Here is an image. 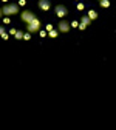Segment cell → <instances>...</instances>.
Segmentation results:
<instances>
[{
	"instance_id": "obj_8",
	"label": "cell",
	"mask_w": 116,
	"mask_h": 130,
	"mask_svg": "<svg viewBox=\"0 0 116 130\" xmlns=\"http://www.w3.org/2000/svg\"><path fill=\"white\" fill-rule=\"evenodd\" d=\"M80 23H84L85 26H88V25L91 23V20H90V17H88V15H84V17L80 19Z\"/></svg>"
},
{
	"instance_id": "obj_2",
	"label": "cell",
	"mask_w": 116,
	"mask_h": 130,
	"mask_svg": "<svg viewBox=\"0 0 116 130\" xmlns=\"http://www.w3.org/2000/svg\"><path fill=\"white\" fill-rule=\"evenodd\" d=\"M26 29H28V32H39L40 31V20L37 17L32 19L29 23H26Z\"/></svg>"
},
{
	"instance_id": "obj_13",
	"label": "cell",
	"mask_w": 116,
	"mask_h": 130,
	"mask_svg": "<svg viewBox=\"0 0 116 130\" xmlns=\"http://www.w3.org/2000/svg\"><path fill=\"white\" fill-rule=\"evenodd\" d=\"M23 39L25 40H29L31 39V32H23Z\"/></svg>"
},
{
	"instance_id": "obj_14",
	"label": "cell",
	"mask_w": 116,
	"mask_h": 130,
	"mask_svg": "<svg viewBox=\"0 0 116 130\" xmlns=\"http://www.w3.org/2000/svg\"><path fill=\"white\" fill-rule=\"evenodd\" d=\"M5 32H6V31H5V28H3V26H0V37H2Z\"/></svg>"
},
{
	"instance_id": "obj_7",
	"label": "cell",
	"mask_w": 116,
	"mask_h": 130,
	"mask_svg": "<svg viewBox=\"0 0 116 130\" xmlns=\"http://www.w3.org/2000/svg\"><path fill=\"white\" fill-rule=\"evenodd\" d=\"M87 15L90 17V20H96V19H97V11H96V9H90Z\"/></svg>"
},
{
	"instance_id": "obj_21",
	"label": "cell",
	"mask_w": 116,
	"mask_h": 130,
	"mask_svg": "<svg viewBox=\"0 0 116 130\" xmlns=\"http://www.w3.org/2000/svg\"><path fill=\"white\" fill-rule=\"evenodd\" d=\"M99 2H101V0H99Z\"/></svg>"
},
{
	"instance_id": "obj_1",
	"label": "cell",
	"mask_w": 116,
	"mask_h": 130,
	"mask_svg": "<svg viewBox=\"0 0 116 130\" xmlns=\"http://www.w3.org/2000/svg\"><path fill=\"white\" fill-rule=\"evenodd\" d=\"M2 12L3 15H12V14H17L19 12V5H15V3H8L2 8Z\"/></svg>"
},
{
	"instance_id": "obj_3",
	"label": "cell",
	"mask_w": 116,
	"mask_h": 130,
	"mask_svg": "<svg viewBox=\"0 0 116 130\" xmlns=\"http://www.w3.org/2000/svg\"><path fill=\"white\" fill-rule=\"evenodd\" d=\"M20 17H22V20H23V23L26 25V23H29L32 19H36V14L32 12V11H29V9H25V11H22V14H20Z\"/></svg>"
},
{
	"instance_id": "obj_10",
	"label": "cell",
	"mask_w": 116,
	"mask_h": 130,
	"mask_svg": "<svg viewBox=\"0 0 116 130\" xmlns=\"http://www.w3.org/2000/svg\"><path fill=\"white\" fill-rule=\"evenodd\" d=\"M14 37H15V39H23V32H22L20 29H15V32H14Z\"/></svg>"
},
{
	"instance_id": "obj_17",
	"label": "cell",
	"mask_w": 116,
	"mask_h": 130,
	"mask_svg": "<svg viewBox=\"0 0 116 130\" xmlns=\"http://www.w3.org/2000/svg\"><path fill=\"white\" fill-rule=\"evenodd\" d=\"M79 28H80V29H85V28H87V26H85V25H84V23H79Z\"/></svg>"
},
{
	"instance_id": "obj_22",
	"label": "cell",
	"mask_w": 116,
	"mask_h": 130,
	"mask_svg": "<svg viewBox=\"0 0 116 130\" xmlns=\"http://www.w3.org/2000/svg\"><path fill=\"white\" fill-rule=\"evenodd\" d=\"M76 2H77V0H76Z\"/></svg>"
},
{
	"instance_id": "obj_16",
	"label": "cell",
	"mask_w": 116,
	"mask_h": 130,
	"mask_svg": "<svg viewBox=\"0 0 116 130\" xmlns=\"http://www.w3.org/2000/svg\"><path fill=\"white\" fill-rule=\"evenodd\" d=\"M39 32H40V36H42V37H45V36H46V31H42V29H40Z\"/></svg>"
},
{
	"instance_id": "obj_9",
	"label": "cell",
	"mask_w": 116,
	"mask_h": 130,
	"mask_svg": "<svg viewBox=\"0 0 116 130\" xmlns=\"http://www.w3.org/2000/svg\"><path fill=\"white\" fill-rule=\"evenodd\" d=\"M46 32H48L49 37H57V34H59V31H56V29H49V31H46Z\"/></svg>"
},
{
	"instance_id": "obj_20",
	"label": "cell",
	"mask_w": 116,
	"mask_h": 130,
	"mask_svg": "<svg viewBox=\"0 0 116 130\" xmlns=\"http://www.w3.org/2000/svg\"><path fill=\"white\" fill-rule=\"evenodd\" d=\"M2 2H8V0H2Z\"/></svg>"
},
{
	"instance_id": "obj_4",
	"label": "cell",
	"mask_w": 116,
	"mask_h": 130,
	"mask_svg": "<svg viewBox=\"0 0 116 130\" xmlns=\"http://www.w3.org/2000/svg\"><path fill=\"white\" fill-rule=\"evenodd\" d=\"M54 12H56V15H57V17H59V19H63V17H65V15H67V14H68V9H67V8H65L63 5H57V6L54 8Z\"/></svg>"
},
{
	"instance_id": "obj_5",
	"label": "cell",
	"mask_w": 116,
	"mask_h": 130,
	"mask_svg": "<svg viewBox=\"0 0 116 130\" xmlns=\"http://www.w3.org/2000/svg\"><path fill=\"white\" fill-rule=\"evenodd\" d=\"M59 32H68L70 31V23L67 20H59V26H57Z\"/></svg>"
},
{
	"instance_id": "obj_6",
	"label": "cell",
	"mask_w": 116,
	"mask_h": 130,
	"mask_svg": "<svg viewBox=\"0 0 116 130\" xmlns=\"http://www.w3.org/2000/svg\"><path fill=\"white\" fill-rule=\"evenodd\" d=\"M39 8L42 11H48L51 8V2H49V0H39Z\"/></svg>"
},
{
	"instance_id": "obj_12",
	"label": "cell",
	"mask_w": 116,
	"mask_h": 130,
	"mask_svg": "<svg viewBox=\"0 0 116 130\" xmlns=\"http://www.w3.org/2000/svg\"><path fill=\"white\" fill-rule=\"evenodd\" d=\"M99 3H101V6H108V5H110V2H108V0H101Z\"/></svg>"
},
{
	"instance_id": "obj_19",
	"label": "cell",
	"mask_w": 116,
	"mask_h": 130,
	"mask_svg": "<svg viewBox=\"0 0 116 130\" xmlns=\"http://www.w3.org/2000/svg\"><path fill=\"white\" fill-rule=\"evenodd\" d=\"M3 17V12H2V8H0V19Z\"/></svg>"
},
{
	"instance_id": "obj_11",
	"label": "cell",
	"mask_w": 116,
	"mask_h": 130,
	"mask_svg": "<svg viewBox=\"0 0 116 130\" xmlns=\"http://www.w3.org/2000/svg\"><path fill=\"white\" fill-rule=\"evenodd\" d=\"M77 26H79V22H77V20H73V22L70 23V28H77Z\"/></svg>"
},
{
	"instance_id": "obj_15",
	"label": "cell",
	"mask_w": 116,
	"mask_h": 130,
	"mask_svg": "<svg viewBox=\"0 0 116 130\" xmlns=\"http://www.w3.org/2000/svg\"><path fill=\"white\" fill-rule=\"evenodd\" d=\"M84 8H85L84 3H77V9H79V11H80V9H84Z\"/></svg>"
},
{
	"instance_id": "obj_18",
	"label": "cell",
	"mask_w": 116,
	"mask_h": 130,
	"mask_svg": "<svg viewBox=\"0 0 116 130\" xmlns=\"http://www.w3.org/2000/svg\"><path fill=\"white\" fill-rule=\"evenodd\" d=\"M14 32H15V28H11V31H9V34H11V36H14Z\"/></svg>"
}]
</instances>
